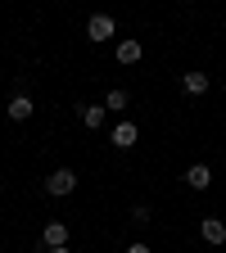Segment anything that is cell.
Instances as JSON below:
<instances>
[{
  "mask_svg": "<svg viewBox=\"0 0 226 253\" xmlns=\"http://www.w3.org/2000/svg\"><path fill=\"white\" fill-rule=\"evenodd\" d=\"M181 181H185L190 190H208V185H213V168H208V163H195V168H185Z\"/></svg>",
  "mask_w": 226,
  "mask_h": 253,
  "instance_id": "obj_8",
  "label": "cell"
},
{
  "mask_svg": "<svg viewBox=\"0 0 226 253\" xmlns=\"http://www.w3.org/2000/svg\"><path fill=\"white\" fill-rule=\"evenodd\" d=\"M50 253H73V249H50Z\"/></svg>",
  "mask_w": 226,
  "mask_h": 253,
  "instance_id": "obj_14",
  "label": "cell"
},
{
  "mask_svg": "<svg viewBox=\"0 0 226 253\" xmlns=\"http://www.w3.org/2000/svg\"><path fill=\"white\" fill-rule=\"evenodd\" d=\"M199 235H204V244H226V221L222 217H204L199 221Z\"/></svg>",
  "mask_w": 226,
  "mask_h": 253,
  "instance_id": "obj_7",
  "label": "cell"
},
{
  "mask_svg": "<svg viewBox=\"0 0 226 253\" xmlns=\"http://www.w3.org/2000/svg\"><path fill=\"white\" fill-rule=\"evenodd\" d=\"M136 140H140V126H136V122H127V118H118V122H113V131H109V145L132 149Z\"/></svg>",
  "mask_w": 226,
  "mask_h": 253,
  "instance_id": "obj_3",
  "label": "cell"
},
{
  "mask_svg": "<svg viewBox=\"0 0 226 253\" xmlns=\"http://www.w3.org/2000/svg\"><path fill=\"white\" fill-rule=\"evenodd\" d=\"M77 113H82V126H86V131H100L104 118H109V109H104V104H82Z\"/></svg>",
  "mask_w": 226,
  "mask_h": 253,
  "instance_id": "obj_9",
  "label": "cell"
},
{
  "mask_svg": "<svg viewBox=\"0 0 226 253\" xmlns=\"http://www.w3.org/2000/svg\"><path fill=\"white\" fill-rule=\"evenodd\" d=\"M140 54H145V45L136 37H118V63H140Z\"/></svg>",
  "mask_w": 226,
  "mask_h": 253,
  "instance_id": "obj_10",
  "label": "cell"
},
{
  "mask_svg": "<svg viewBox=\"0 0 226 253\" xmlns=\"http://www.w3.org/2000/svg\"><path fill=\"white\" fill-rule=\"evenodd\" d=\"M41 249H68V221H45V231H41Z\"/></svg>",
  "mask_w": 226,
  "mask_h": 253,
  "instance_id": "obj_4",
  "label": "cell"
},
{
  "mask_svg": "<svg viewBox=\"0 0 226 253\" xmlns=\"http://www.w3.org/2000/svg\"><path fill=\"white\" fill-rule=\"evenodd\" d=\"M73 190H77V172L73 168H54L45 176V195L50 199H63V195H73Z\"/></svg>",
  "mask_w": 226,
  "mask_h": 253,
  "instance_id": "obj_2",
  "label": "cell"
},
{
  "mask_svg": "<svg viewBox=\"0 0 226 253\" xmlns=\"http://www.w3.org/2000/svg\"><path fill=\"white\" fill-rule=\"evenodd\" d=\"M208 86H213V77H208V73H181V90L190 95V100L208 95Z\"/></svg>",
  "mask_w": 226,
  "mask_h": 253,
  "instance_id": "obj_5",
  "label": "cell"
},
{
  "mask_svg": "<svg viewBox=\"0 0 226 253\" xmlns=\"http://www.w3.org/2000/svg\"><path fill=\"white\" fill-rule=\"evenodd\" d=\"M113 37H118V23H113V14H90V18H86V41L104 45V41H113Z\"/></svg>",
  "mask_w": 226,
  "mask_h": 253,
  "instance_id": "obj_1",
  "label": "cell"
},
{
  "mask_svg": "<svg viewBox=\"0 0 226 253\" xmlns=\"http://www.w3.org/2000/svg\"><path fill=\"white\" fill-rule=\"evenodd\" d=\"M0 113H5V100H0Z\"/></svg>",
  "mask_w": 226,
  "mask_h": 253,
  "instance_id": "obj_15",
  "label": "cell"
},
{
  "mask_svg": "<svg viewBox=\"0 0 226 253\" xmlns=\"http://www.w3.org/2000/svg\"><path fill=\"white\" fill-rule=\"evenodd\" d=\"M127 104H132V100H127V90H118V86H113V90L104 95V109H109V113H122Z\"/></svg>",
  "mask_w": 226,
  "mask_h": 253,
  "instance_id": "obj_11",
  "label": "cell"
},
{
  "mask_svg": "<svg viewBox=\"0 0 226 253\" xmlns=\"http://www.w3.org/2000/svg\"><path fill=\"white\" fill-rule=\"evenodd\" d=\"M127 253H154V249H149L145 240H136V244H127Z\"/></svg>",
  "mask_w": 226,
  "mask_h": 253,
  "instance_id": "obj_13",
  "label": "cell"
},
{
  "mask_svg": "<svg viewBox=\"0 0 226 253\" xmlns=\"http://www.w3.org/2000/svg\"><path fill=\"white\" fill-rule=\"evenodd\" d=\"M132 221H136V226H149V221H154V208L149 204H136L132 208Z\"/></svg>",
  "mask_w": 226,
  "mask_h": 253,
  "instance_id": "obj_12",
  "label": "cell"
},
{
  "mask_svg": "<svg viewBox=\"0 0 226 253\" xmlns=\"http://www.w3.org/2000/svg\"><path fill=\"white\" fill-rule=\"evenodd\" d=\"M5 113H9V122H27L32 113H37V104H32V95H14V100L5 104Z\"/></svg>",
  "mask_w": 226,
  "mask_h": 253,
  "instance_id": "obj_6",
  "label": "cell"
}]
</instances>
